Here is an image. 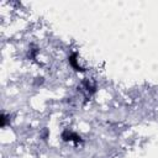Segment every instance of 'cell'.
<instances>
[{"label": "cell", "mask_w": 158, "mask_h": 158, "mask_svg": "<svg viewBox=\"0 0 158 158\" xmlns=\"http://www.w3.org/2000/svg\"><path fill=\"white\" fill-rule=\"evenodd\" d=\"M62 137H63L65 141H75V142H79V141H80V137H79V136H77L75 133L68 132V131H65V132L62 135Z\"/></svg>", "instance_id": "cell-1"}, {"label": "cell", "mask_w": 158, "mask_h": 158, "mask_svg": "<svg viewBox=\"0 0 158 158\" xmlns=\"http://www.w3.org/2000/svg\"><path fill=\"white\" fill-rule=\"evenodd\" d=\"M69 63L72 64V67L75 68V70H83V68H80L78 64H77V54L73 53L70 57H69Z\"/></svg>", "instance_id": "cell-2"}]
</instances>
